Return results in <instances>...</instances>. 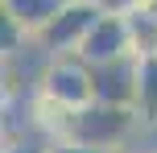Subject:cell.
Listing matches in <instances>:
<instances>
[{"label":"cell","instance_id":"9","mask_svg":"<svg viewBox=\"0 0 157 153\" xmlns=\"http://www.w3.org/2000/svg\"><path fill=\"white\" fill-rule=\"evenodd\" d=\"M50 153H120V149H99V145H83V141H50Z\"/></svg>","mask_w":157,"mask_h":153},{"label":"cell","instance_id":"5","mask_svg":"<svg viewBox=\"0 0 157 153\" xmlns=\"http://www.w3.org/2000/svg\"><path fill=\"white\" fill-rule=\"evenodd\" d=\"M132 50V33H128V13H99V21L91 25V33L83 37L78 54L87 62H112V58Z\"/></svg>","mask_w":157,"mask_h":153},{"label":"cell","instance_id":"10","mask_svg":"<svg viewBox=\"0 0 157 153\" xmlns=\"http://www.w3.org/2000/svg\"><path fill=\"white\" fill-rule=\"evenodd\" d=\"M91 4L99 8V13H132L141 0H91Z\"/></svg>","mask_w":157,"mask_h":153},{"label":"cell","instance_id":"8","mask_svg":"<svg viewBox=\"0 0 157 153\" xmlns=\"http://www.w3.org/2000/svg\"><path fill=\"white\" fill-rule=\"evenodd\" d=\"M128 33H132L136 54H157V13L149 4H136L128 13Z\"/></svg>","mask_w":157,"mask_h":153},{"label":"cell","instance_id":"7","mask_svg":"<svg viewBox=\"0 0 157 153\" xmlns=\"http://www.w3.org/2000/svg\"><path fill=\"white\" fill-rule=\"evenodd\" d=\"M136 112L145 124H157V54H141L136 71Z\"/></svg>","mask_w":157,"mask_h":153},{"label":"cell","instance_id":"3","mask_svg":"<svg viewBox=\"0 0 157 153\" xmlns=\"http://www.w3.org/2000/svg\"><path fill=\"white\" fill-rule=\"evenodd\" d=\"M95 21H99V8H95L91 0H71V4H66L41 33H33V37H37L50 54H78V46H83V37L91 33Z\"/></svg>","mask_w":157,"mask_h":153},{"label":"cell","instance_id":"6","mask_svg":"<svg viewBox=\"0 0 157 153\" xmlns=\"http://www.w3.org/2000/svg\"><path fill=\"white\" fill-rule=\"evenodd\" d=\"M0 4H4V17H13L25 33H41L71 0H0Z\"/></svg>","mask_w":157,"mask_h":153},{"label":"cell","instance_id":"1","mask_svg":"<svg viewBox=\"0 0 157 153\" xmlns=\"http://www.w3.org/2000/svg\"><path fill=\"white\" fill-rule=\"evenodd\" d=\"M141 124H145V120H141V112H136L132 104L87 99L83 108L71 112L66 141H83V145H99V149H124Z\"/></svg>","mask_w":157,"mask_h":153},{"label":"cell","instance_id":"4","mask_svg":"<svg viewBox=\"0 0 157 153\" xmlns=\"http://www.w3.org/2000/svg\"><path fill=\"white\" fill-rule=\"evenodd\" d=\"M136 71H141V54H136V50L112 58V62H95V66H91L95 99H108V104H132V108H136Z\"/></svg>","mask_w":157,"mask_h":153},{"label":"cell","instance_id":"2","mask_svg":"<svg viewBox=\"0 0 157 153\" xmlns=\"http://www.w3.org/2000/svg\"><path fill=\"white\" fill-rule=\"evenodd\" d=\"M37 95L54 99L62 108H83L87 99H95V83H91V62L83 54H54L37 83Z\"/></svg>","mask_w":157,"mask_h":153},{"label":"cell","instance_id":"11","mask_svg":"<svg viewBox=\"0 0 157 153\" xmlns=\"http://www.w3.org/2000/svg\"><path fill=\"white\" fill-rule=\"evenodd\" d=\"M141 153H157V145H149V149H141Z\"/></svg>","mask_w":157,"mask_h":153}]
</instances>
